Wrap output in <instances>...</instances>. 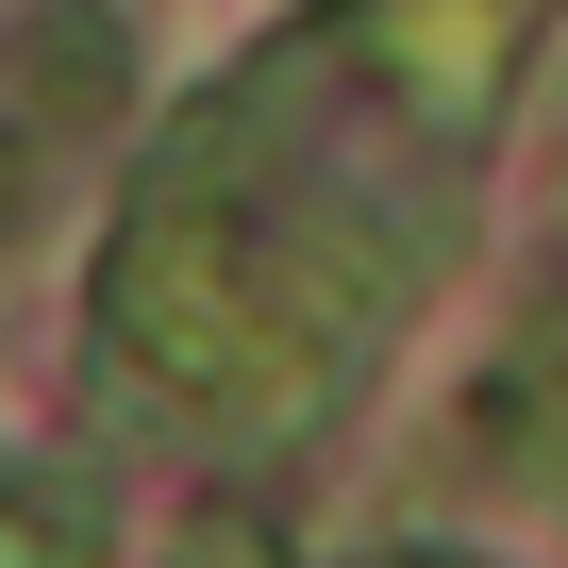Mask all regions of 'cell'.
<instances>
[{
    "label": "cell",
    "instance_id": "1",
    "mask_svg": "<svg viewBox=\"0 0 568 568\" xmlns=\"http://www.w3.org/2000/svg\"><path fill=\"white\" fill-rule=\"evenodd\" d=\"M535 18H551V0H352V68H368V101H402L418 134H485Z\"/></svg>",
    "mask_w": 568,
    "mask_h": 568
},
{
    "label": "cell",
    "instance_id": "2",
    "mask_svg": "<svg viewBox=\"0 0 568 568\" xmlns=\"http://www.w3.org/2000/svg\"><path fill=\"white\" fill-rule=\"evenodd\" d=\"M0 568H51V518L34 501H0Z\"/></svg>",
    "mask_w": 568,
    "mask_h": 568
}]
</instances>
